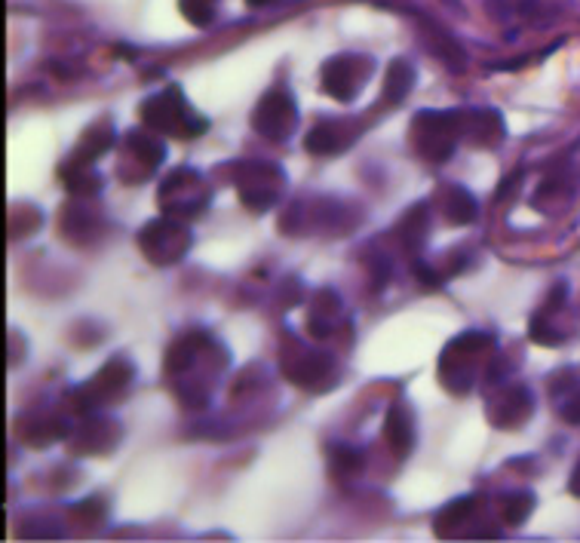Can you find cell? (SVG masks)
Segmentation results:
<instances>
[{
	"label": "cell",
	"mask_w": 580,
	"mask_h": 543,
	"mask_svg": "<svg viewBox=\"0 0 580 543\" xmlns=\"http://www.w3.org/2000/svg\"><path fill=\"white\" fill-rule=\"evenodd\" d=\"M329 372H332V359L320 350H301L295 366H286L289 381L301 387H326Z\"/></svg>",
	"instance_id": "10"
},
{
	"label": "cell",
	"mask_w": 580,
	"mask_h": 543,
	"mask_svg": "<svg viewBox=\"0 0 580 543\" xmlns=\"http://www.w3.org/2000/svg\"><path fill=\"white\" fill-rule=\"evenodd\" d=\"M412 86H415V68H412V62L393 59L390 68H387V74H384V102L387 105L406 102V96L412 93Z\"/></svg>",
	"instance_id": "14"
},
{
	"label": "cell",
	"mask_w": 580,
	"mask_h": 543,
	"mask_svg": "<svg viewBox=\"0 0 580 543\" xmlns=\"http://www.w3.org/2000/svg\"><path fill=\"white\" fill-rule=\"evenodd\" d=\"M369 77H372V59L344 53V56H335L323 65L320 83L332 99L353 102L356 96H360V89L369 83Z\"/></svg>",
	"instance_id": "6"
},
{
	"label": "cell",
	"mask_w": 580,
	"mask_h": 543,
	"mask_svg": "<svg viewBox=\"0 0 580 543\" xmlns=\"http://www.w3.org/2000/svg\"><path fill=\"white\" fill-rule=\"evenodd\" d=\"M399 237H403L406 249L424 246V237H427V209L424 206H418L406 215V221L399 224Z\"/></svg>",
	"instance_id": "18"
},
{
	"label": "cell",
	"mask_w": 580,
	"mask_h": 543,
	"mask_svg": "<svg viewBox=\"0 0 580 543\" xmlns=\"http://www.w3.org/2000/svg\"><path fill=\"white\" fill-rule=\"evenodd\" d=\"M126 151L139 160V166L145 169V172H151L154 166H160L163 163V157H166V148L157 142V139H151L148 132H129L126 135Z\"/></svg>",
	"instance_id": "16"
},
{
	"label": "cell",
	"mask_w": 580,
	"mask_h": 543,
	"mask_svg": "<svg viewBox=\"0 0 580 543\" xmlns=\"http://www.w3.org/2000/svg\"><path fill=\"white\" fill-rule=\"evenodd\" d=\"M234 185H237V194H240V200H243L246 209L267 212V209H274L277 200L283 197V191H286V175H283V169L277 163L249 160V163H240L237 166Z\"/></svg>",
	"instance_id": "3"
},
{
	"label": "cell",
	"mask_w": 580,
	"mask_h": 543,
	"mask_svg": "<svg viewBox=\"0 0 580 543\" xmlns=\"http://www.w3.org/2000/svg\"><path fill=\"white\" fill-rule=\"evenodd\" d=\"M461 123H464V139H470L473 145L492 148L495 142L504 139V120L498 111H470V114H461Z\"/></svg>",
	"instance_id": "11"
},
{
	"label": "cell",
	"mask_w": 580,
	"mask_h": 543,
	"mask_svg": "<svg viewBox=\"0 0 580 543\" xmlns=\"http://www.w3.org/2000/svg\"><path fill=\"white\" fill-rule=\"evenodd\" d=\"M531 409H534L531 393H528L525 387H510V390L492 405V421H495L498 427H519V424L528 421Z\"/></svg>",
	"instance_id": "12"
},
{
	"label": "cell",
	"mask_w": 580,
	"mask_h": 543,
	"mask_svg": "<svg viewBox=\"0 0 580 543\" xmlns=\"http://www.w3.org/2000/svg\"><path fill=\"white\" fill-rule=\"evenodd\" d=\"M114 145V126L108 120H99L89 126L80 142H77V151H74V163H93L96 157H102L108 148Z\"/></svg>",
	"instance_id": "13"
},
{
	"label": "cell",
	"mask_w": 580,
	"mask_h": 543,
	"mask_svg": "<svg viewBox=\"0 0 580 543\" xmlns=\"http://www.w3.org/2000/svg\"><path fill=\"white\" fill-rule=\"evenodd\" d=\"M461 135H464L461 111H421V114H415V123H412L415 151L430 163L449 160L458 148Z\"/></svg>",
	"instance_id": "2"
},
{
	"label": "cell",
	"mask_w": 580,
	"mask_h": 543,
	"mask_svg": "<svg viewBox=\"0 0 580 543\" xmlns=\"http://www.w3.org/2000/svg\"><path fill=\"white\" fill-rule=\"evenodd\" d=\"M353 139H356V129H347L338 120H323L320 126H314V129L307 132L304 145H307L310 154L332 157V154H341L344 148H350Z\"/></svg>",
	"instance_id": "8"
},
{
	"label": "cell",
	"mask_w": 580,
	"mask_h": 543,
	"mask_svg": "<svg viewBox=\"0 0 580 543\" xmlns=\"http://www.w3.org/2000/svg\"><path fill=\"white\" fill-rule=\"evenodd\" d=\"M387 445L393 448L396 458H409L415 448V418L406 405H390L387 424H384Z\"/></svg>",
	"instance_id": "9"
},
{
	"label": "cell",
	"mask_w": 580,
	"mask_h": 543,
	"mask_svg": "<svg viewBox=\"0 0 580 543\" xmlns=\"http://www.w3.org/2000/svg\"><path fill=\"white\" fill-rule=\"evenodd\" d=\"M427 31H430V43H433V53L449 65V68H455V71H461L464 65H467V56H464V50L458 47V40L449 34V31H439V28H433L430 22H427Z\"/></svg>",
	"instance_id": "17"
},
{
	"label": "cell",
	"mask_w": 580,
	"mask_h": 543,
	"mask_svg": "<svg viewBox=\"0 0 580 543\" xmlns=\"http://www.w3.org/2000/svg\"><path fill=\"white\" fill-rule=\"evenodd\" d=\"M442 212H445V218H449L452 224H470V221H476L479 206H476V200L470 197L467 188L452 185V188L442 191Z\"/></svg>",
	"instance_id": "15"
},
{
	"label": "cell",
	"mask_w": 580,
	"mask_h": 543,
	"mask_svg": "<svg viewBox=\"0 0 580 543\" xmlns=\"http://www.w3.org/2000/svg\"><path fill=\"white\" fill-rule=\"evenodd\" d=\"M571 491L580 497V464H577V470H574V476H571Z\"/></svg>",
	"instance_id": "24"
},
{
	"label": "cell",
	"mask_w": 580,
	"mask_h": 543,
	"mask_svg": "<svg viewBox=\"0 0 580 543\" xmlns=\"http://www.w3.org/2000/svg\"><path fill=\"white\" fill-rule=\"evenodd\" d=\"M534 510V494L531 491H513L504 497V519L510 525H522Z\"/></svg>",
	"instance_id": "19"
},
{
	"label": "cell",
	"mask_w": 580,
	"mask_h": 543,
	"mask_svg": "<svg viewBox=\"0 0 580 543\" xmlns=\"http://www.w3.org/2000/svg\"><path fill=\"white\" fill-rule=\"evenodd\" d=\"M252 126L258 135L271 142H286L298 126V108L286 89H267L261 102L255 105Z\"/></svg>",
	"instance_id": "7"
},
{
	"label": "cell",
	"mask_w": 580,
	"mask_h": 543,
	"mask_svg": "<svg viewBox=\"0 0 580 543\" xmlns=\"http://www.w3.org/2000/svg\"><path fill=\"white\" fill-rule=\"evenodd\" d=\"M332 464H335V470L356 473V470H360V464H363V458H360V451L338 445V448H332Z\"/></svg>",
	"instance_id": "21"
},
{
	"label": "cell",
	"mask_w": 580,
	"mask_h": 543,
	"mask_svg": "<svg viewBox=\"0 0 580 543\" xmlns=\"http://www.w3.org/2000/svg\"><path fill=\"white\" fill-rule=\"evenodd\" d=\"M178 7H182L185 19H188L191 25L206 28V25L215 22V13H218L215 7H218V0H178Z\"/></svg>",
	"instance_id": "20"
},
{
	"label": "cell",
	"mask_w": 580,
	"mask_h": 543,
	"mask_svg": "<svg viewBox=\"0 0 580 543\" xmlns=\"http://www.w3.org/2000/svg\"><path fill=\"white\" fill-rule=\"evenodd\" d=\"M139 246H142V255L151 264L169 267L178 258H185V252L191 249V231L185 228L182 221H175V215L172 218H157V221H151L142 228Z\"/></svg>",
	"instance_id": "4"
},
{
	"label": "cell",
	"mask_w": 580,
	"mask_h": 543,
	"mask_svg": "<svg viewBox=\"0 0 580 543\" xmlns=\"http://www.w3.org/2000/svg\"><path fill=\"white\" fill-rule=\"evenodd\" d=\"M249 7H255V10H261V7H271V4H277V0H246Z\"/></svg>",
	"instance_id": "25"
},
{
	"label": "cell",
	"mask_w": 580,
	"mask_h": 543,
	"mask_svg": "<svg viewBox=\"0 0 580 543\" xmlns=\"http://www.w3.org/2000/svg\"><path fill=\"white\" fill-rule=\"evenodd\" d=\"M142 120L157 132L182 135V139H194V135H203L209 129L206 117L191 111V105L185 102L178 86H169V89H163V93L151 96L142 105Z\"/></svg>",
	"instance_id": "1"
},
{
	"label": "cell",
	"mask_w": 580,
	"mask_h": 543,
	"mask_svg": "<svg viewBox=\"0 0 580 543\" xmlns=\"http://www.w3.org/2000/svg\"><path fill=\"white\" fill-rule=\"evenodd\" d=\"M562 418L568 421V424H580V393H574L565 405H562Z\"/></svg>",
	"instance_id": "22"
},
{
	"label": "cell",
	"mask_w": 580,
	"mask_h": 543,
	"mask_svg": "<svg viewBox=\"0 0 580 543\" xmlns=\"http://www.w3.org/2000/svg\"><path fill=\"white\" fill-rule=\"evenodd\" d=\"M212 194L209 185L203 181L200 172L194 169H175L160 188V206L163 212L175 215V218H188V215H200L209 206Z\"/></svg>",
	"instance_id": "5"
},
{
	"label": "cell",
	"mask_w": 580,
	"mask_h": 543,
	"mask_svg": "<svg viewBox=\"0 0 580 543\" xmlns=\"http://www.w3.org/2000/svg\"><path fill=\"white\" fill-rule=\"evenodd\" d=\"M415 277H418V280H424L427 286H436V283H439V277H436V274H430V267H427V264H421V261H415Z\"/></svg>",
	"instance_id": "23"
}]
</instances>
